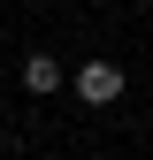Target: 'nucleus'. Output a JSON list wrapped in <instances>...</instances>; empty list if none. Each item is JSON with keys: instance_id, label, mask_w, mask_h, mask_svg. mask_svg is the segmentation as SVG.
Instances as JSON below:
<instances>
[{"instance_id": "f257e3e1", "label": "nucleus", "mask_w": 153, "mask_h": 160, "mask_svg": "<svg viewBox=\"0 0 153 160\" xmlns=\"http://www.w3.org/2000/svg\"><path fill=\"white\" fill-rule=\"evenodd\" d=\"M76 99H84V107H115V99H123V69L115 61H84L76 69Z\"/></svg>"}, {"instance_id": "f03ea898", "label": "nucleus", "mask_w": 153, "mask_h": 160, "mask_svg": "<svg viewBox=\"0 0 153 160\" xmlns=\"http://www.w3.org/2000/svg\"><path fill=\"white\" fill-rule=\"evenodd\" d=\"M61 84H69V76H61V61H54V53H31V61H23V92L46 99V92H61Z\"/></svg>"}]
</instances>
